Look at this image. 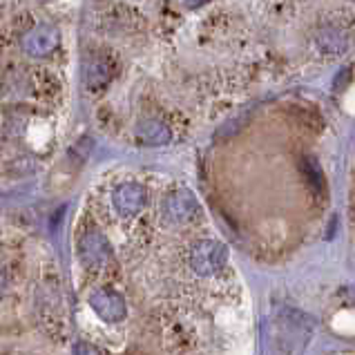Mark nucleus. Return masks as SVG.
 Instances as JSON below:
<instances>
[{"label":"nucleus","mask_w":355,"mask_h":355,"mask_svg":"<svg viewBox=\"0 0 355 355\" xmlns=\"http://www.w3.org/2000/svg\"><path fill=\"white\" fill-rule=\"evenodd\" d=\"M137 137L148 146H166L172 135L168 125L161 123V121H144V123L137 128Z\"/></svg>","instance_id":"obj_8"},{"label":"nucleus","mask_w":355,"mask_h":355,"mask_svg":"<svg viewBox=\"0 0 355 355\" xmlns=\"http://www.w3.org/2000/svg\"><path fill=\"white\" fill-rule=\"evenodd\" d=\"M164 215L168 219V224H188L195 221L201 215L199 199L195 197V192L188 188H177L175 192H170L164 199Z\"/></svg>","instance_id":"obj_4"},{"label":"nucleus","mask_w":355,"mask_h":355,"mask_svg":"<svg viewBox=\"0 0 355 355\" xmlns=\"http://www.w3.org/2000/svg\"><path fill=\"white\" fill-rule=\"evenodd\" d=\"M78 259L85 270H107L112 261V243L103 232L87 230L78 237Z\"/></svg>","instance_id":"obj_3"},{"label":"nucleus","mask_w":355,"mask_h":355,"mask_svg":"<svg viewBox=\"0 0 355 355\" xmlns=\"http://www.w3.org/2000/svg\"><path fill=\"white\" fill-rule=\"evenodd\" d=\"M110 199H112V208L119 217L132 219L144 212L148 201V190L144 184H137V181H123V184H119L112 190Z\"/></svg>","instance_id":"obj_5"},{"label":"nucleus","mask_w":355,"mask_h":355,"mask_svg":"<svg viewBox=\"0 0 355 355\" xmlns=\"http://www.w3.org/2000/svg\"><path fill=\"white\" fill-rule=\"evenodd\" d=\"M74 355H101L98 349L89 342H76L74 344Z\"/></svg>","instance_id":"obj_10"},{"label":"nucleus","mask_w":355,"mask_h":355,"mask_svg":"<svg viewBox=\"0 0 355 355\" xmlns=\"http://www.w3.org/2000/svg\"><path fill=\"white\" fill-rule=\"evenodd\" d=\"M228 263V248L217 239H199L192 243L188 252V266L195 270L199 277H212L226 268Z\"/></svg>","instance_id":"obj_2"},{"label":"nucleus","mask_w":355,"mask_h":355,"mask_svg":"<svg viewBox=\"0 0 355 355\" xmlns=\"http://www.w3.org/2000/svg\"><path fill=\"white\" fill-rule=\"evenodd\" d=\"M315 331V322L297 309H284L270 324L266 355H304Z\"/></svg>","instance_id":"obj_1"},{"label":"nucleus","mask_w":355,"mask_h":355,"mask_svg":"<svg viewBox=\"0 0 355 355\" xmlns=\"http://www.w3.org/2000/svg\"><path fill=\"white\" fill-rule=\"evenodd\" d=\"M60 43L58 29L54 25H38L34 29H29L23 38V49L29 56H49L56 52V47Z\"/></svg>","instance_id":"obj_7"},{"label":"nucleus","mask_w":355,"mask_h":355,"mask_svg":"<svg viewBox=\"0 0 355 355\" xmlns=\"http://www.w3.org/2000/svg\"><path fill=\"white\" fill-rule=\"evenodd\" d=\"M87 302L96 315L107 324H119L128 318L125 297L121 295V293H116L114 288H96L89 293Z\"/></svg>","instance_id":"obj_6"},{"label":"nucleus","mask_w":355,"mask_h":355,"mask_svg":"<svg viewBox=\"0 0 355 355\" xmlns=\"http://www.w3.org/2000/svg\"><path fill=\"white\" fill-rule=\"evenodd\" d=\"M85 80H87L89 89H101L110 80V65L105 60H98V58L92 60L85 69Z\"/></svg>","instance_id":"obj_9"}]
</instances>
